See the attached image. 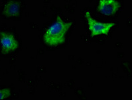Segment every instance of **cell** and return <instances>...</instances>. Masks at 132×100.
<instances>
[{"label": "cell", "instance_id": "obj_5", "mask_svg": "<svg viewBox=\"0 0 132 100\" xmlns=\"http://www.w3.org/2000/svg\"><path fill=\"white\" fill-rule=\"evenodd\" d=\"M20 3L17 2L11 1L6 3L3 8V14L7 17H15L19 15Z\"/></svg>", "mask_w": 132, "mask_h": 100}, {"label": "cell", "instance_id": "obj_1", "mask_svg": "<svg viewBox=\"0 0 132 100\" xmlns=\"http://www.w3.org/2000/svg\"><path fill=\"white\" fill-rule=\"evenodd\" d=\"M72 22H65L60 16L48 27L43 35L44 42L49 46H57L65 42L66 34L72 25Z\"/></svg>", "mask_w": 132, "mask_h": 100}, {"label": "cell", "instance_id": "obj_6", "mask_svg": "<svg viewBox=\"0 0 132 100\" xmlns=\"http://www.w3.org/2000/svg\"><path fill=\"white\" fill-rule=\"evenodd\" d=\"M11 89L10 88L0 89V99H5L11 96Z\"/></svg>", "mask_w": 132, "mask_h": 100}, {"label": "cell", "instance_id": "obj_4", "mask_svg": "<svg viewBox=\"0 0 132 100\" xmlns=\"http://www.w3.org/2000/svg\"><path fill=\"white\" fill-rule=\"evenodd\" d=\"M120 8V3L116 0H100L98 11L104 16H113Z\"/></svg>", "mask_w": 132, "mask_h": 100}, {"label": "cell", "instance_id": "obj_3", "mask_svg": "<svg viewBox=\"0 0 132 100\" xmlns=\"http://www.w3.org/2000/svg\"><path fill=\"white\" fill-rule=\"evenodd\" d=\"M0 42L2 45V52L3 54H8L19 47L18 41L14 36L5 32H0Z\"/></svg>", "mask_w": 132, "mask_h": 100}, {"label": "cell", "instance_id": "obj_2", "mask_svg": "<svg viewBox=\"0 0 132 100\" xmlns=\"http://www.w3.org/2000/svg\"><path fill=\"white\" fill-rule=\"evenodd\" d=\"M88 29L91 32V36L95 37L100 35H108L111 29L114 27V23H102L96 20L92 17L90 13L87 11L85 13Z\"/></svg>", "mask_w": 132, "mask_h": 100}]
</instances>
